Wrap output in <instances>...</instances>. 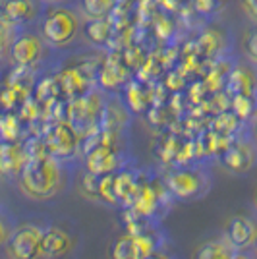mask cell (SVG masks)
Masks as SVG:
<instances>
[{
	"mask_svg": "<svg viewBox=\"0 0 257 259\" xmlns=\"http://www.w3.org/2000/svg\"><path fill=\"white\" fill-rule=\"evenodd\" d=\"M60 184H62L60 168L56 161L47 155L29 159L20 172V188L23 194L33 199L53 197L60 190Z\"/></svg>",
	"mask_w": 257,
	"mask_h": 259,
	"instance_id": "6da1fadb",
	"label": "cell"
},
{
	"mask_svg": "<svg viewBox=\"0 0 257 259\" xmlns=\"http://www.w3.org/2000/svg\"><path fill=\"white\" fill-rule=\"evenodd\" d=\"M77 27L79 23H77L75 14L64 8H58L47 16L43 23V37L53 47H66L75 39Z\"/></svg>",
	"mask_w": 257,
	"mask_h": 259,
	"instance_id": "7a4b0ae2",
	"label": "cell"
},
{
	"mask_svg": "<svg viewBox=\"0 0 257 259\" xmlns=\"http://www.w3.org/2000/svg\"><path fill=\"white\" fill-rule=\"evenodd\" d=\"M43 236L45 230L39 227H20L6 242L8 255L12 259H41L45 255Z\"/></svg>",
	"mask_w": 257,
	"mask_h": 259,
	"instance_id": "3957f363",
	"label": "cell"
},
{
	"mask_svg": "<svg viewBox=\"0 0 257 259\" xmlns=\"http://www.w3.org/2000/svg\"><path fill=\"white\" fill-rule=\"evenodd\" d=\"M8 53H10V60L14 64L25 68V66L39 62V58L43 56V41L33 33H23L18 39L12 41Z\"/></svg>",
	"mask_w": 257,
	"mask_h": 259,
	"instance_id": "277c9868",
	"label": "cell"
},
{
	"mask_svg": "<svg viewBox=\"0 0 257 259\" xmlns=\"http://www.w3.org/2000/svg\"><path fill=\"white\" fill-rule=\"evenodd\" d=\"M153 240L140 234H126L120 236L112 244L110 257L112 259H145L149 253H153Z\"/></svg>",
	"mask_w": 257,
	"mask_h": 259,
	"instance_id": "5b68a950",
	"label": "cell"
},
{
	"mask_svg": "<svg viewBox=\"0 0 257 259\" xmlns=\"http://www.w3.org/2000/svg\"><path fill=\"white\" fill-rule=\"evenodd\" d=\"M226 240L236 249H246L257 240V225L244 215L232 217L226 225Z\"/></svg>",
	"mask_w": 257,
	"mask_h": 259,
	"instance_id": "8992f818",
	"label": "cell"
},
{
	"mask_svg": "<svg viewBox=\"0 0 257 259\" xmlns=\"http://www.w3.org/2000/svg\"><path fill=\"white\" fill-rule=\"evenodd\" d=\"M43 248L47 257H62L66 253H70L74 248V240L72 236L58 227H51L45 230L43 236Z\"/></svg>",
	"mask_w": 257,
	"mask_h": 259,
	"instance_id": "52a82bcc",
	"label": "cell"
},
{
	"mask_svg": "<svg viewBox=\"0 0 257 259\" xmlns=\"http://www.w3.org/2000/svg\"><path fill=\"white\" fill-rule=\"evenodd\" d=\"M168 188L174 195L182 197V199H190L193 195H197L203 190V178L199 174L193 172H176L168 176Z\"/></svg>",
	"mask_w": 257,
	"mask_h": 259,
	"instance_id": "ba28073f",
	"label": "cell"
},
{
	"mask_svg": "<svg viewBox=\"0 0 257 259\" xmlns=\"http://www.w3.org/2000/svg\"><path fill=\"white\" fill-rule=\"evenodd\" d=\"M49 149L54 155L68 157L75 149V132L68 124H58L54 126L53 132L49 134Z\"/></svg>",
	"mask_w": 257,
	"mask_h": 259,
	"instance_id": "9c48e42d",
	"label": "cell"
},
{
	"mask_svg": "<svg viewBox=\"0 0 257 259\" xmlns=\"http://www.w3.org/2000/svg\"><path fill=\"white\" fill-rule=\"evenodd\" d=\"M4 22L10 25H22L35 18V6L31 0H4L2 4Z\"/></svg>",
	"mask_w": 257,
	"mask_h": 259,
	"instance_id": "30bf717a",
	"label": "cell"
},
{
	"mask_svg": "<svg viewBox=\"0 0 257 259\" xmlns=\"http://www.w3.org/2000/svg\"><path fill=\"white\" fill-rule=\"evenodd\" d=\"M253 159H255V157H253V151L247 147L246 143H236V145H232V147L225 153L223 162H225V166L228 170H232V172H236V174H242L251 168Z\"/></svg>",
	"mask_w": 257,
	"mask_h": 259,
	"instance_id": "8fae6325",
	"label": "cell"
},
{
	"mask_svg": "<svg viewBox=\"0 0 257 259\" xmlns=\"http://www.w3.org/2000/svg\"><path fill=\"white\" fill-rule=\"evenodd\" d=\"M114 164H116V157H114L112 149L107 147V145H101V147L93 149L87 157V168L95 176L108 174L114 168Z\"/></svg>",
	"mask_w": 257,
	"mask_h": 259,
	"instance_id": "7c38bea8",
	"label": "cell"
},
{
	"mask_svg": "<svg viewBox=\"0 0 257 259\" xmlns=\"http://www.w3.org/2000/svg\"><path fill=\"white\" fill-rule=\"evenodd\" d=\"M232 244L228 242H207L203 246H199V248L195 249V253H193V259H232L234 257V253H232V248H230Z\"/></svg>",
	"mask_w": 257,
	"mask_h": 259,
	"instance_id": "4fadbf2b",
	"label": "cell"
},
{
	"mask_svg": "<svg viewBox=\"0 0 257 259\" xmlns=\"http://www.w3.org/2000/svg\"><path fill=\"white\" fill-rule=\"evenodd\" d=\"M23 155L16 145H4L2 147V172L16 174L22 172L23 168Z\"/></svg>",
	"mask_w": 257,
	"mask_h": 259,
	"instance_id": "5bb4252c",
	"label": "cell"
},
{
	"mask_svg": "<svg viewBox=\"0 0 257 259\" xmlns=\"http://www.w3.org/2000/svg\"><path fill=\"white\" fill-rule=\"evenodd\" d=\"M112 6H114V0H81L83 14L91 20L107 18V14L112 10Z\"/></svg>",
	"mask_w": 257,
	"mask_h": 259,
	"instance_id": "9a60e30c",
	"label": "cell"
},
{
	"mask_svg": "<svg viewBox=\"0 0 257 259\" xmlns=\"http://www.w3.org/2000/svg\"><path fill=\"white\" fill-rule=\"evenodd\" d=\"M114 194L116 197L124 199V201H130L132 197L138 195V188H136V182L130 174H120V176H114Z\"/></svg>",
	"mask_w": 257,
	"mask_h": 259,
	"instance_id": "2e32d148",
	"label": "cell"
},
{
	"mask_svg": "<svg viewBox=\"0 0 257 259\" xmlns=\"http://www.w3.org/2000/svg\"><path fill=\"white\" fill-rule=\"evenodd\" d=\"M85 33L93 43H105L108 39V35H110V27H108L105 18L103 20H91V22L87 23Z\"/></svg>",
	"mask_w": 257,
	"mask_h": 259,
	"instance_id": "e0dca14e",
	"label": "cell"
},
{
	"mask_svg": "<svg viewBox=\"0 0 257 259\" xmlns=\"http://www.w3.org/2000/svg\"><path fill=\"white\" fill-rule=\"evenodd\" d=\"M136 207H138L140 213H149V211H153V207H155V195H153V192H151L149 188L138 192V195H136Z\"/></svg>",
	"mask_w": 257,
	"mask_h": 259,
	"instance_id": "ac0fdd59",
	"label": "cell"
},
{
	"mask_svg": "<svg viewBox=\"0 0 257 259\" xmlns=\"http://www.w3.org/2000/svg\"><path fill=\"white\" fill-rule=\"evenodd\" d=\"M246 53L249 56V60L253 64H257V31H253L249 35V39H247L246 43Z\"/></svg>",
	"mask_w": 257,
	"mask_h": 259,
	"instance_id": "d6986e66",
	"label": "cell"
},
{
	"mask_svg": "<svg viewBox=\"0 0 257 259\" xmlns=\"http://www.w3.org/2000/svg\"><path fill=\"white\" fill-rule=\"evenodd\" d=\"M244 4H246L247 12L257 20V0H244Z\"/></svg>",
	"mask_w": 257,
	"mask_h": 259,
	"instance_id": "ffe728a7",
	"label": "cell"
},
{
	"mask_svg": "<svg viewBox=\"0 0 257 259\" xmlns=\"http://www.w3.org/2000/svg\"><path fill=\"white\" fill-rule=\"evenodd\" d=\"M145 259H170V257H168V255H164V253H155V251H153V253H149Z\"/></svg>",
	"mask_w": 257,
	"mask_h": 259,
	"instance_id": "44dd1931",
	"label": "cell"
},
{
	"mask_svg": "<svg viewBox=\"0 0 257 259\" xmlns=\"http://www.w3.org/2000/svg\"><path fill=\"white\" fill-rule=\"evenodd\" d=\"M232 259H251V257H249L247 253H242V251H240V253H234V257Z\"/></svg>",
	"mask_w": 257,
	"mask_h": 259,
	"instance_id": "7402d4cb",
	"label": "cell"
},
{
	"mask_svg": "<svg viewBox=\"0 0 257 259\" xmlns=\"http://www.w3.org/2000/svg\"><path fill=\"white\" fill-rule=\"evenodd\" d=\"M253 199H255V207H257V190H255V195H253Z\"/></svg>",
	"mask_w": 257,
	"mask_h": 259,
	"instance_id": "603a6c76",
	"label": "cell"
},
{
	"mask_svg": "<svg viewBox=\"0 0 257 259\" xmlns=\"http://www.w3.org/2000/svg\"><path fill=\"white\" fill-rule=\"evenodd\" d=\"M49 2H62V0H49Z\"/></svg>",
	"mask_w": 257,
	"mask_h": 259,
	"instance_id": "cb8c5ba5",
	"label": "cell"
},
{
	"mask_svg": "<svg viewBox=\"0 0 257 259\" xmlns=\"http://www.w3.org/2000/svg\"><path fill=\"white\" fill-rule=\"evenodd\" d=\"M255 249H257V240H255Z\"/></svg>",
	"mask_w": 257,
	"mask_h": 259,
	"instance_id": "d4e9b609",
	"label": "cell"
},
{
	"mask_svg": "<svg viewBox=\"0 0 257 259\" xmlns=\"http://www.w3.org/2000/svg\"><path fill=\"white\" fill-rule=\"evenodd\" d=\"M255 136H257V126H255Z\"/></svg>",
	"mask_w": 257,
	"mask_h": 259,
	"instance_id": "484cf974",
	"label": "cell"
}]
</instances>
